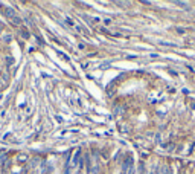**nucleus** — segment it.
Returning <instances> with one entry per match:
<instances>
[{"instance_id": "nucleus-3", "label": "nucleus", "mask_w": 195, "mask_h": 174, "mask_svg": "<svg viewBox=\"0 0 195 174\" xmlns=\"http://www.w3.org/2000/svg\"><path fill=\"white\" fill-rule=\"evenodd\" d=\"M20 34H21V37H23V38H29V37H31V34L28 32V29H25V28H21Z\"/></svg>"}, {"instance_id": "nucleus-4", "label": "nucleus", "mask_w": 195, "mask_h": 174, "mask_svg": "<svg viewBox=\"0 0 195 174\" xmlns=\"http://www.w3.org/2000/svg\"><path fill=\"white\" fill-rule=\"evenodd\" d=\"M11 21H12L14 25H21V18L18 17V15H15L14 18H11Z\"/></svg>"}, {"instance_id": "nucleus-6", "label": "nucleus", "mask_w": 195, "mask_h": 174, "mask_svg": "<svg viewBox=\"0 0 195 174\" xmlns=\"http://www.w3.org/2000/svg\"><path fill=\"white\" fill-rule=\"evenodd\" d=\"M6 160V154H3V153H0V165L3 164V162Z\"/></svg>"}, {"instance_id": "nucleus-9", "label": "nucleus", "mask_w": 195, "mask_h": 174, "mask_svg": "<svg viewBox=\"0 0 195 174\" xmlns=\"http://www.w3.org/2000/svg\"><path fill=\"white\" fill-rule=\"evenodd\" d=\"M104 23H105V25H110L111 20H110V18H104Z\"/></svg>"}, {"instance_id": "nucleus-8", "label": "nucleus", "mask_w": 195, "mask_h": 174, "mask_svg": "<svg viewBox=\"0 0 195 174\" xmlns=\"http://www.w3.org/2000/svg\"><path fill=\"white\" fill-rule=\"evenodd\" d=\"M3 40H5V41H11V40H12V37H11V35H5Z\"/></svg>"}, {"instance_id": "nucleus-1", "label": "nucleus", "mask_w": 195, "mask_h": 174, "mask_svg": "<svg viewBox=\"0 0 195 174\" xmlns=\"http://www.w3.org/2000/svg\"><path fill=\"white\" fill-rule=\"evenodd\" d=\"M134 165V160H133V157L131 156H128L125 160H123V164H122V174H127L128 170Z\"/></svg>"}, {"instance_id": "nucleus-5", "label": "nucleus", "mask_w": 195, "mask_h": 174, "mask_svg": "<svg viewBox=\"0 0 195 174\" xmlns=\"http://www.w3.org/2000/svg\"><path fill=\"white\" fill-rule=\"evenodd\" d=\"M66 23L69 25V26H72V28H76V25H75V21L70 18V17H66Z\"/></svg>"}, {"instance_id": "nucleus-7", "label": "nucleus", "mask_w": 195, "mask_h": 174, "mask_svg": "<svg viewBox=\"0 0 195 174\" xmlns=\"http://www.w3.org/2000/svg\"><path fill=\"white\" fill-rule=\"evenodd\" d=\"M175 5H178V6H187V3H185V2H174Z\"/></svg>"}, {"instance_id": "nucleus-2", "label": "nucleus", "mask_w": 195, "mask_h": 174, "mask_svg": "<svg viewBox=\"0 0 195 174\" xmlns=\"http://www.w3.org/2000/svg\"><path fill=\"white\" fill-rule=\"evenodd\" d=\"M3 12H5V15H6V18H9V20L15 17V11H14L12 8H6Z\"/></svg>"}]
</instances>
